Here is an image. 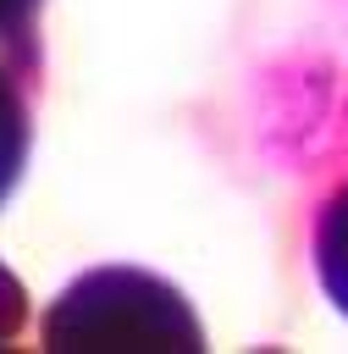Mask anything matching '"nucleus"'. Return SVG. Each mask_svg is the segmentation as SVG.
Listing matches in <instances>:
<instances>
[{"label": "nucleus", "mask_w": 348, "mask_h": 354, "mask_svg": "<svg viewBox=\"0 0 348 354\" xmlns=\"http://www.w3.org/2000/svg\"><path fill=\"white\" fill-rule=\"evenodd\" d=\"M22 315H28V304H22V282L0 266V343H6L11 332H22Z\"/></svg>", "instance_id": "nucleus-5"}, {"label": "nucleus", "mask_w": 348, "mask_h": 354, "mask_svg": "<svg viewBox=\"0 0 348 354\" xmlns=\"http://www.w3.org/2000/svg\"><path fill=\"white\" fill-rule=\"evenodd\" d=\"M44 0H0V55L33 66V17Z\"/></svg>", "instance_id": "nucleus-4"}, {"label": "nucleus", "mask_w": 348, "mask_h": 354, "mask_svg": "<svg viewBox=\"0 0 348 354\" xmlns=\"http://www.w3.org/2000/svg\"><path fill=\"white\" fill-rule=\"evenodd\" d=\"M44 348H105V354H133V348H204V332L182 293L149 271L133 266H105L77 277L44 315Z\"/></svg>", "instance_id": "nucleus-1"}, {"label": "nucleus", "mask_w": 348, "mask_h": 354, "mask_svg": "<svg viewBox=\"0 0 348 354\" xmlns=\"http://www.w3.org/2000/svg\"><path fill=\"white\" fill-rule=\"evenodd\" d=\"M315 271H320L326 299L348 315V183L320 205V221H315Z\"/></svg>", "instance_id": "nucleus-3"}, {"label": "nucleus", "mask_w": 348, "mask_h": 354, "mask_svg": "<svg viewBox=\"0 0 348 354\" xmlns=\"http://www.w3.org/2000/svg\"><path fill=\"white\" fill-rule=\"evenodd\" d=\"M22 61L0 55V205L22 177L28 160V88H22Z\"/></svg>", "instance_id": "nucleus-2"}]
</instances>
